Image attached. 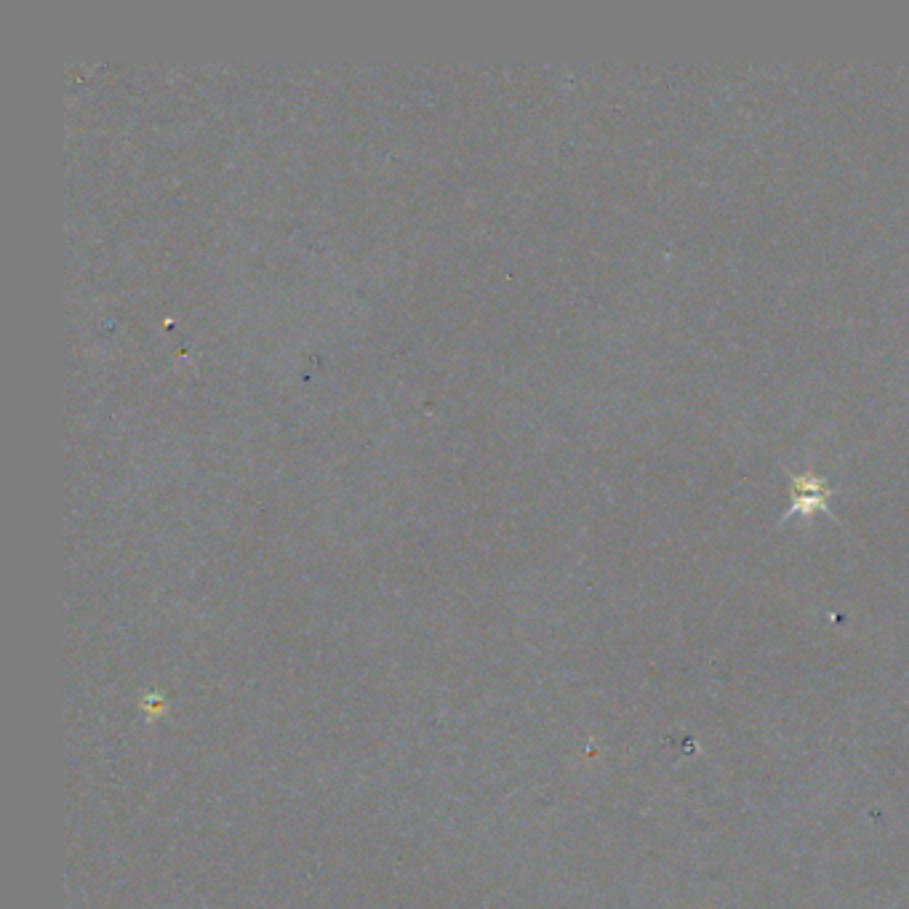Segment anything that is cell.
<instances>
[{
    "label": "cell",
    "mask_w": 909,
    "mask_h": 909,
    "mask_svg": "<svg viewBox=\"0 0 909 909\" xmlns=\"http://www.w3.org/2000/svg\"><path fill=\"white\" fill-rule=\"evenodd\" d=\"M790 483H792V507L790 512L784 515L779 523H787L790 518L800 515V518H814L819 512L824 515H832L830 512V499H832V488L830 483L814 472H790Z\"/></svg>",
    "instance_id": "1"
}]
</instances>
